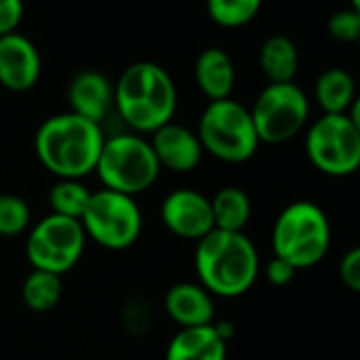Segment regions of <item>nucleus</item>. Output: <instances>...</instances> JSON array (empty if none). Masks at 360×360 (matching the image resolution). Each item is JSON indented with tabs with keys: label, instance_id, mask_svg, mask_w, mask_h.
<instances>
[{
	"label": "nucleus",
	"instance_id": "nucleus-22",
	"mask_svg": "<svg viewBox=\"0 0 360 360\" xmlns=\"http://www.w3.org/2000/svg\"><path fill=\"white\" fill-rule=\"evenodd\" d=\"M91 193L94 191H89V187L83 185V180L58 178V183L49 189L51 214L81 221V217L85 214V210L89 206Z\"/></svg>",
	"mask_w": 360,
	"mask_h": 360
},
{
	"label": "nucleus",
	"instance_id": "nucleus-24",
	"mask_svg": "<svg viewBox=\"0 0 360 360\" xmlns=\"http://www.w3.org/2000/svg\"><path fill=\"white\" fill-rule=\"evenodd\" d=\"M30 227V206L20 195H0V236L15 238Z\"/></svg>",
	"mask_w": 360,
	"mask_h": 360
},
{
	"label": "nucleus",
	"instance_id": "nucleus-27",
	"mask_svg": "<svg viewBox=\"0 0 360 360\" xmlns=\"http://www.w3.org/2000/svg\"><path fill=\"white\" fill-rule=\"evenodd\" d=\"M24 20V0H0V37L18 32Z\"/></svg>",
	"mask_w": 360,
	"mask_h": 360
},
{
	"label": "nucleus",
	"instance_id": "nucleus-8",
	"mask_svg": "<svg viewBox=\"0 0 360 360\" xmlns=\"http://www.w3.org/2000/svg\"><path fill=\"white\" fill-rule=\"evenodd\" d=\"M305 155L326 176H352L360 169V134L347 115H322L307 129Z\"/></svg>",
	"mask_w": 360,
	"mask_h": 360
},
{
	"label": "nucleus",
	"instance_id": "nucleus-20",
	"mask_svg": "<svg viewBox=\"0 0 360 360\" xmlns=\"http://www.w3.org/2000/svg\"><path fill=\"white\" fill-rule=\"evenodd\" d=\"M210 206L214 229L221 231H244L252 214L250 198L240 187H225L217 191V195L210 200Z\"/></svg>",
	"mask_w": 360,
	"mask_h": 360
},
{
	"label": "nucleus",
	"instance_id": "nucleus-9",
	"mask_svg": "<svg viewBox=\"0 0 360 360\" xmlns=\"http://www.w3.org/2000/svg\"><path fill=\"white\" fill-rule=\"evenodd\" d=\"M250 117L261 142L284 144L305 127L309 119V100L295 81L269 83L257 96Z\"/></svg>",
	"mask_w": 360,
	"mask_h": 360
},
{
	"label": "nucleus",
	"instance_id": "nucleus-23",
	"mask_svg": "<svg viewBox=\"0 0 360 360\" xmlns=\"http://www.w3.org/2000/svg\"><path fill=\"white\" fill-rule=\"evenodd\" d=\"M263 7V0H206L210 20L221 28H242L250 24Z\"/></svg>",
	"mask_w": 360,
	"mask_h": 360
},
{
	"label": "nucleus",
	"instance_id": "nucleus-25",
	"mask_svg": "<svg viewBox=\"0 0 360 360\" xmlns=\"http://www.w3.org/2000/svg\"><path fill=\"white\" fill-rule=\"evenodd\" d=\"M326 30L333 39H337L341 43H358V39H360V13H356L354 9H341L328 18Z\"/></svg>",
	"mask_w": 360,
	"mask_h": 360
},
{
	"label": "nucleus",
	"instance_id": "nucleus-2",
	"mask_svg": "<svg viewBox=\"0 0 360 360\" xmlns=\"http://www.w3.org/2000/svg\"><path fill=\"white\" fill-rule=\"evenodd\" d=\"M115 108L134 134H153L172 123L178 91L165 68L153 62H136L117 79Z\"/></svg>",
	"mask_w": 360,
	"mask_h": 360
},
{
	"label": "nucleus",
	"instance_id": "nucleus-28",
	"mask_svg": "<svg viewBox=\"0 0 360 360\" xmlns=\"http://www.w3.org/2000/svg\"><path fill=\"white\" fill-rule=\"evenodd\" d=\"M295 274H297V269L290 263H286V261H282L278 257H274L267 263V267H265V278L274 286H286V284H290L292 278H295Z\"/></svg>",
	"mask_w": 360,
	"mask_h": 360
},
{
	"label": "nucleus",
	"instance_id": "nucleus-19",
	"mask_svg": "<svg viewBox=\"0 0 360 360\" xmlns=\"http://www.w3.org/2000/svg\"><path fill=\"white\" fill-rule=\"evenodd\" d=\"M259 64L269 83H292L299 70L297 45L282 34L269 37L259 51Z\"/></svg>",
	"mask_w": 360,
	"mask_h": 360
},
{
	"label": "nucleus",
	"instance_id": "nucleus-3",
	"mask_svg": "<svg viewBox=\"0 0 360 360\" xmlns=\"http://www.w3.org/2000/svg\"><path fill=\"white\" fill-rule=\"evenodd\" d=\"M200 284L217 297L233 299L252 288L259 276V252L244 231L212 229L195 246Z\"/></svg>",
	"mask_w": 360,
	"mask_h": 360
},
{
	"label": "nucleus",
	"instance_id": "nucleus-26",
	"mask_svg": "<svg viewBox=\"0 0 360 360\" xmlns=\"http://www.w3.org/2000/svg\"><path fill=\"white\" fill-rule=\"evenodd\" d=\"M339 278L341 282L360 295V246L347 250L339 261Z\"/></svg>",
	"mask_w": 360,
	"mask_h": 360
},
{
	"label": "nucleus",
	"instance_id": "nucleus-16",
	"mask_svg": "<svg viewBox=\"0 0 360 360\" xmlns=\"http://www.w3.org/2000/svg\"><path fill=\"white\" fill-rule=\"evenodd\" d=\"M165 360H227V339L217 324L180 328L167 343Z\"/></svg>",
	"mask_w": 360,
	"mask_h": 360
},
{
	"label": "nucleus",
	"instance_id": "nucleus-7",
	"mask_svg": "<svg viewBox=\"0 0 360 360\" xmlns=\"http://www.w3.org/2000/svg\"><path fill=\"white\" fill-rule=\"evenodd\" d=\"M85 236L106 250H125L140 240L142 212L134 198L100 189L81 217Z\"/></svg>",
	"mask_w": 360,
	"mask_h": 360
},
{
	"label": "nucleus",
	"instance_id": "nucleus-6",
	"mask_svg": "<svg viewBox=\"0 0 360 360\" xmlns=\"http://www.w3.org/2000/svg\"><path fill=\"white\" fill-rule=\"evenodd\" d=\"M195 134L204 153L223 163H244L255 157L261 144L250 108L231 98L210 102L200 117Z\"/></svg>",
	"mask_w": 360,
	"mask_h": 360
},
{
	"label": "nucleus",
	"instance_id": "nucleus-29",
	"mask_svg": "<svg viewBox=\"0 0 360 360\" xmlns=\"http://www.w3.org/2000/svg\"><path fill=\"white\" fill-rule=\"evenodd\" d=\"M347 117H349V121L354 123V127H356V129H358V134H360V96H356L354 104L349 106Z\"/></svg>",
	"mask_w": 360,
	"mask_h": 360
},
{
	"label": "nucleus",
	"instance_id": "nucleus-15",
	"mask_svg": "<svg viewBox=\"0 0 360 360\" xmlns=\"http://www.w3.org/2000/svg\"><path fill=\"white\" fill-rule=\"evenodd\" d=\"M163 309L180 328L206 326L214 320L212 295L200 282H178L169 286L163 297Z\"/></svg>",
	"mask_w": 360,
	"mask_h": 360
},
{
	"label": "nucleus",
	"instance_id": "nucleus-12",
	"mask_svg": "<svg viewBox=\"0 0 360 360\" xmlns=\"http://www.w3.org/2000/svg\"><path fill=\"white\" fill-rule=\"evenodd\" d=\"M43 70V60L37 45L20 34L0 37V85L9 91H30Z\"/></svg>",
	"mask_w": 360,
	"mask_h": 360
},
{
	"label": "nucleus",
	"instance_id": "nucleus-18",
	"mask_svg": "<svg viewBox=\"0 0 360 360\" xmlns=\"http://www.w3.org/2000/svg\"><path fill=\"white\" fill-rule=\"evenodd\" d=\"M314 96L324 115H347L356 100L354 77L343 68H328L316 79Z\"/></svg>",
	"mask_w": 360,
	"mask_h": 360
},
{
	"label": "nucleus",
	"instance_id": "nucleus-1",
	"mask_svg": "<svg viewBox=\"0 0 360 360\" xmlns=\"http://www.w3.org/2000/svg\"><path fill=\"white\" fill-rule=\"evenodd\" d=\"M102 146V125L70 110L45 119L34 134V150L41 165L58 178L83 180L96 172Z\"/></svg>",
	"mask_w": 360,
	"mask_h": 360
},
{
	"label": "nucleus",
	"instance_id": "nucleus-14",
	"mask_svg": "<svg viewBox=\"0 0 360 360\" xmlns=\"http://www.w3.org/2000/svg\"><path fill=\"white\" fill-rule=\"evenodd\" d=\"M70 112L102 125L115 106V87L112 83L98 70H81L77 72L66 91Z\"/></svg>",
	"mask_w": 360,
	"mask_h": 360
},
{
	"label": "nucleus",
	"instance_id": "nucleus-11",
	"mask_svg": "<svg viewBox=\"0 0 360 360\" xmlns=\"http://www.w3.org/2000/svg\"><path fill=\"white\" fill-rule=\"evenodd\" d=\"M163 227L183 240L200 242L214 229L210 198L195 189H176L161 202Z\"/></svg>",
	"mask_w": 360,
	"mask_h": 360
},
{
	"label": "nucleus",
	"instance_id": "nucleus-17",
	"mask_svg": "<svg viewBox=\"0 0 360 360\" xmlns=\"http://www.w3.org/2000/svg\"><path fill=\"white\" fill-rule=\"evenodd\" d=\"M195 83L210 100H227L236 87V66L227 51L219 47L204 49L195 62Z\"/></svg>",
	"mask_w": 360,
	"mask_h": 360
},
{
	"label": "nucleus",
	"instance_id": "nucleus-4",
	"mask_svg": "<svg viewBox=\"0 0 360 360\" xmlns=\"http://www.w3.org/2000/svg\"><path fill=\"white\" fill-rule=\"evenodd\" d=\"M330 221L326 212L307 200L288 204L271 229L274 257L290 263L297 271L318 265L330 248Z\"/></svg>",
	"mask_w": 360,
	"mask_h": 360
},
{
	"label": "nucleus",
	"instance_id": "nucleus-31",
	"mask_svg": "<svg viewBox=\"0 0 360 360\" xmlns=\"http://www.w3.org/2000/svg\"><path fill=\"white\" fill-rule=\"evenodd\" d=\"M356 45H358V49H360V39H358V43H356Z\"/></svg>",
	"mask_w": 360,
	"mask_h": 360
},
{
	"label": "nucleus",
	"instance_id": "nucleus-30",
	"mask_svg": "<svg viewBox=\"0 0 360 360\" xmlns=\"http://www.w3.org/2000/svg\"><path fill=\"white\" fill-rule=\"evenodd\" d=\"M352 3V9L356 11V13H360V0H349Z\"/></svg>",
	"mask_w": 360,
	"mask_h": 360
},
{
	"label": "nucleus",
	"instance_id": "nucleus-5",
	"mask_svg": "<svg viewBox=\"0 0 360 360\" xmlns=\"http://www.w3.org/2000/svg\"><path fill=\"white\" fill-rule=\"evenodd\" d=\"M96 174L104 189L136 198L157 183L161 167L150 142L129 131L104 138Z\"/></svg>",
	"mask_w": 360,
	"mask_h": 360
},
{
	"label": "nucleus",
	"instance_id": "nucleus-21",
	"mask_svg": "<svg viewBox=\"0 0 360 360\" xmlns=\"http://www.w3.org/2000/svg\"><path fill=\"white\" fill-rule=\"evenodd\" d=\"M22 299L30 311H51L62 299V276L32 269L22 284Z\"/></svg>",
	"mask_w": 360,
	"mask_h": 360
},
{
	"label": "nucleus",
	"instance_id": "nucleus-13",
	"mask_svg": "<svg viewBox=\"0 0 360 360\" xmlns=\"http://www.w3.org/2000/svg\"><path fill=\"white\" fill-rule=\"evenodd\" d=\"M150 136L153 138L148 142L161 169L165 167L176 174H187L193 172L204 157V148L198 134L185 125H178L172 121L153 131Z\"/></svg>",
	"mask_w": 360,
	"mask_h": 360
},
{
	"label": "nucleus",
	"instance_id": "nucleus-10",
	"mask_svg": "<svg viewBox=\"0 0 360 360\" xmlns=\"http://www.w3.org/2000/svg\"><path fill=\"white\" fill-rule=\"evenodd\" d=\"M85 244L87 236L81 221L49 214L32 227L26 240V257L32 269L62 276L79 263Z\"/></svg>",
	"mask_w": 360,
	"mask_h": 360
}]
</instances>
